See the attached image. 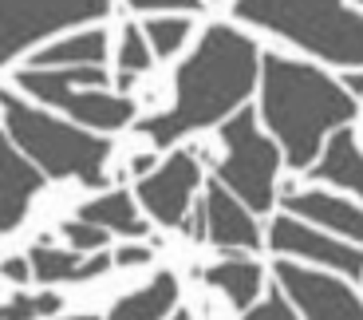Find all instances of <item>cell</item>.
Returning a JSON list of instances; mask_svg holds the SVG:
<instances>
[{"label":"cell","instance_id":"cell-12","mask_svg":"<svg viewBox=\"0 0 363 320\" xmlns=\"http://www.w3.org/2000/svg\"><path fill=\"white\" fill-rule=\"evenodd\" d=\"M40 186H44V174L12 147L9 135H0V238L28 218V206L40 194Z\"/></svg>","mask_w":363,"mask_h":320},{"label":"cell","instance_id":"cell-20","mask_svg":"<svg viewBox=\"0 0 363 320\" xmlns=\"http://www.w3.org/2000/svg\"><path fill=\"white\" fill-rule=\"evenodd\" d=\"M190 32H194L190 16H146L143 20V40L150 48V55H158V60H170L190 40Z\"/></svg>","mask_w":363,"mask_h":320},{"label":"cell","instance_id":"cell-22","mask_svg":"<svg viewBox=\"0 0 363 320\" xmlns=\"http://www.w3.org/2000/svg\"><path fill=\"white\" fill-rule=\"evenodd\" d=\"M150 48L143 40V28L138 24H123V40H118V75H143L150 67Z\"/></svg>","mask_w":363,"mask_h":320},{"label":"cell","instance_id":"cell-17","mask_svg":"<svg viewBox=\"0 0 363 320\" xmlns=\"http://www.w3.org/2000/svg\"><path fill=\"white\" fill-rule=\"evenodd\" d=\"M79 221L99 226L103 233H123V238H146V229H150L127 190H111V194L91 198L87 206L79 210Z\"/></svg>","mask_w":363,"mask_h":320},{"label":"cell","instance_id":"cell-25","mask_svg":"<svg viewBox=\"0 0 363 320\" xmlns=\"http://www.w3.org/2000/svg\"><path fill=\"white\" fill-rule=\"evenodd\" d=\"M135 12H155V9H162V12H198L201 9V0H127Z\"/></svg>","mask_w":363,"mask_h":320},{"label":"cell","instance_id":"cell-26","mask_svg":"<svg viewBox=\"0 0 363 320\" xmlns=\"http://www.w3.org/2000/svg\"><path fill=\"white\" fill-rule=\"evenodd\" d=\"M150 257H155V253H150L146 245H123L115 257H111V261H115V265H123V269H135V265H150Z\"/></svg>","mask_w":363,"mask_h":320},{"label":"cell","instance_id":"cell-29","mask_svg":"<svg viewBox=\"0 0 363 320\" xmlns=\"http://www.w3.org/2000/svg\"><path fill=\"white\" fill-rule=\"evenodd\" d=\"M130 170H135L138 178H146V174L155 170V155H135L130 158Z\"/></svg>","mask_w":363,"mask_h":320},{"label":"cell","instance_id":"cell-11","mask_svg":"<svg viewBox=\"0 0 363 320\" xmlns=\"http://www.w3.org/2000/svg\"><path fill=\"white\" fill-rule=\"evenodd\" d=\"M201 221H206V238L221 249H261V229L253 214L225 190V186L209 182L206 202H201Z\"/></svg>","mask_w":363,"mask_h":320},{"label":"cell","instance_id":"cell-13","mask_svg":"<svg viewBox=\"0 0 363 320\" xmlns=\"http://www.w3.org/2000/svg\"><path fill=\"white\" fill-rule=\"evenodd\" d=\"M284 214L296 221H312V229H332V233H344L347 245L363 238V214L352 198H336V194L324 190H304V194H284Z\"/></svg>","mask_w":363,"mask_h":320},{"label":"cell","instance_id":"cell-27","mask_svg":"<svg viewBox=\"0 0 363 320\" xmlns=\"http://www.w3.org/2000/svg\"><path fill=\"white\" fill-rule=\"evenodd\" d=\"M0 277H9L12 285H24V281H32V269H28L24 257H9V261L0 265Z\"/></svg>","mask_w":363,"mask_h":320},{"label":"cell","instance_id":"cell-5","mask_svg":"<svg viewBox=\"0 0 363 320\" xmlns=\"http://www.w3.org/2000/svg\"><path fill=\"white\" fill-rule=\"evenodd\" d=\"M16 83L28 95H36L48 107L67 111L79 127L91 131H118L135 119V99L130 95H111L107 72L103 67H55V72H16Z\"/></svg>","mask_w":363,"mask_h":320},{"label":"cell","instance_id":"cell-18","mask_svg":"<svg viewBox=\"0 0 363 320\" xmlns=\"http://www.w3.org/2000/svg\"><path fill=\"white\" fill-rule=\"evenodd\" d=\"M174 304H178V277L158 273L150 285H143V289L111 304L107 320H162L174 312Z\"/></svg>","mask_w":363,"mask_h":320},{"label":"cell","instance_id":"cell-21","mask_svg":"<svg viewBox=\"0 0 363 320\" xmlns=\"http://www.w3.org/2000/svg\"><path fill=\"white\" fill-rule=\"evenodd\" d=\"M64 309V297L55 293H16L0 304V320H52Z\"/></svg>","mask_w":363,"mask_h":320},{"label":"cell","instance_id":"cell-23","mask_svg":"<svg viewBox=\"0 0 363 320\" xmlns=\"http://www.w3.org/2000/svg\"><path fill=\"white\" fill-rule=\"evenodd\" d=\"M60 233L72 241V253H103V245L111 241V233H103L99 226H87V221H79V218L64 221Z\"/></svg>","mask_w":363,"mask_h":320},{"label":"cell","instance_id":"cell-2","mask_svg":"<svg viewBox=\"0 0 363 320\" xmlns=\"http://www.w3.org/2000/svg\"><path fill=\"white\" fill-rule=\"evenodd\" d=\"M261 119L281 138L284 162L308 170L328 131L352 127L359 103L320 67L269 52L261 60Z\"/></svg>","mask_w":363,"mask_h":320},{"label":"cell","instance_id":"cell-1","mask_svg":"<svg viewBox=\"0 0 363 320\" xmlns=\"http://www.w3.org/2000/svg\"><path fill=\"white\" fill-rule=\"evenodd\" d=\"M257 67H261V52L253 36L237 32L233 24H209L198 48L174 72V103L162 115L143 119L138 131L166 150L190 131L213 127L225 115L241 111V103L253 95Z\"/></svg>","mask_w":363,"mask_h":320},{"label":"cell","instance_id":"cell-15","mask_svg":"<svg viewBox=\"0 0 363 320\" xmlns=\"http://www.w3.org/2000/svg\"><path fill=\"white\" fill-rule=\"evenodd\" d=\"M308 174L316 182H332L347 194L363 190V170H359V147H355V131L340 127L332 131V143L316 155V162L308 166Z\"/></svg>","mask_w":363,"mask_h":320},{"label":"cell","instance_id":"cell-24","mask_svg":"<svg viewBox=\"0 0 363 320\" xmlns=\"http://www.w3.org/2000/svg\"><path fill=\"white\" fill-rule=\"evenodd\" d=\"M241 320H296V312H292V304L284 301L281 293H269V301L245 309V316H241Z\"/></svg>","mask_w":363,"mask_h":320},{"label":"cell","instance_id":"cell-19","mask_svg":"<svg viewBox=\"0 0 363 320\" xmlns=\"http://www.w3.org/2000/svg\"><path fill=\"white\" fill-rule=\"evenodd\" d=\"M201 277L213 289H221L233 309H253V301L261 297V285H264V269L257 261H249V257H225L213 269H206Z\"/></svg>","mask_w":363,"mask_h":320},{"label":"cell","instance_id":"cell-16","mask_svg":"<svg viewBox=\"0 0 363 320\" xmlns=\"http://www.w3.org/2000/svg\"><path fill=\"white\" fill-rule=\"evenodd\" d=\"M107 60V32L103 28H83L72 32L60 44L32 55V72H55V67H99Z\"/></svg>","mask_w":363,"mask_h":320},{"label":"cell","instance_id":"cell-4","mask_svg":"<svg viewBox=\"0 0 363 320\" xmlns=\"http://www.w3.org/2000/svg\"><path fill=\"white\" fill-rule=\"evenodd\" d=\"M233 16L277 32L289 44L320 55L328 64L359 72L363 64V12L332 0H237Z\"/></svg>","mask_w":363,"mask_h":320},{"label":"cell","instance_id":"cell-10","mask_svg":"<svg viewBox=\"0 0 363 320\" xmlns=\"http://www.w3.org/2000/svg\"><path fill=\"white\" fill-rule=\"evenodd\" d=\"M269 245L277 249V253H284V257H304V261H316V265H332V269H340V273H347V281H359L363 277L359 245H347V241L328 238V233H320V229L289 218V214H281V218L272 221Z\"/></svg>","mask_w":363,"mask_h":320},{"label":"cell","instance_id":"cell-30","mask_svg":"<svg viewBox=\"0 0 363 320\" xmlns=\"http://www.w3.org/2000/svg\"><path fill=\"white\" fill-rule=\"evenodd\" d=\"M170 320H194V316H190V312H186V309H178V312H174Z\"/></svg>","mask_w":363,"mask_h":320},{"label":"cell","instance_id":"cell-7","mask_svg":"<svg viewBox=\"0 0 363 320\" xmlns=\"http://www.w3.org/2000/svg\"><path fill=\"white\" fill-rule=\"evenodd\" d=\"M107 12L111 0H0V67L40 40L103 20Z\"/></svg>","mask_w":363,"mask_h":320},{"label":"cell","instance_id":"cell-6","mask_svg":"<svg viewBox=\"0 0 363 320\" xmlns=\"http://www.w3.org/2000/svg\"><path fill=\"white\" fill-rule=\"evenodd\" d=\"M221 147H225V155L218 162V186H225L249 214H269V206H277L281 150L272 147V138L261 135L257 115L249 107L225 119Z\"/></svg>","mask_w":363,"mask_h":320},{"label":"cell","instance_id":"cell-3","mask_svg":"<svg viewBox=\"0 0 363 320\" xmlns=\"http://www.w3.org/2000/svg\"><path fill=\"white\" fill-rule=\"evenodd\" d=\"M0 111H4V135L9 143L36 166L44 178H79L83 186L99 190L107 182L111 143L75 123L52 119L48 111L24 103L9 87H0Z\"/></svg>","mask_w":363,"mask_h":320},{"label":"cell","instance_id":"cell-14","mask_svg":"<svg viewBox=\"0 0 363 320\" xmlns=\"http://www.w3.org/2000/svg\"><path fill=\"white\" fill-rule=\"evenodd\" d=\"M28 269L40 285H64V281H95L111 269V253H91L83 261V253H72V249H52V245H32L28 249Z\"/></svg>","mask_w":363,"mask_h":320},{"label":"cell","instance_id":"cell-8","mask_svg":"<svg viewBox=\"0 0 363 320\" xmlns=\"http://www.w3.org/2000/svg\"><path fill=\"white\" fill-rule=\"evenodd\" d=\"M201 186V166H198V155L194 150H174L162 166L138 178L135 194L130 198L143 202V210L158 221V226L174 229L182 226V218L190 214V202H194V190Z\"/></svg>","mask_w":363,"mask_h":320},{"label":"cell","instance_id":"cell-28","mask_svg":"<svg viewBox=\"0 0 363 320\" xmlns=\"http://www.w3.org/2000/svg\"><path fill=\"white\" fill-rule=\"evenodd\" d=\"M344 92L352 95L355 103H359V95H363V72H347V79H344Z\"/></svg>","mask_w":363,"mask_h":320},{"label":"cell","instance_id":"cell-9","mask_svg":"<svg viewBox=\"0 0 363 320\" xmlns=\"http://www.w3.org/2000/svg\"><path fill=\"white\" fill-rule=\"evenodd\" d=\"M277 281H281V297L289 304H296L304 312V320H363L355 289L336 281V277L304 269L296 261H281Z\"/></svg>","mask_w":363,"mask_h":320}]
</instances>
